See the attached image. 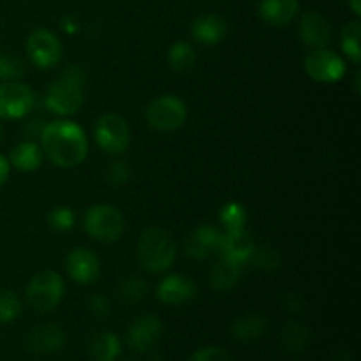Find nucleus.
<instances>
[{
    "instance_id": "obj_1",
    "label": "nucleus",
    "mask_w": 361,
    "mask_h": 361,
    "mask_svg": "<svg viewBox=\"0 0 361 361\" xmlns=\"http://www.w3.org/2000/svg\"><path fill=\"white\" fill-rule=\"evenodd\" d=\"M42 154L59 168H74L87 159L88 140L85 130L71 120H55L42 127Z\"/></svg>"
},
{
    "instance_id": "obj_2",
    "label": "nucleus",
    "mask_w": 361,
    "mask_h": 361,
    "mask_svg": "<svg viewBox=\"0 0 361 361\" xmlns=\"http://www.w3.org/2000/svg\"><path fill=\"white\" fill-rule=\"evenodd\" d=\"M176 242L166 229L148 228L137 240V261L148 274L169 270L176 259Z\"/></svg>"
},
{
    "instance_id": "obj_3",
    "label": "nucleus",
    "mask_w": 361,
    "mask_h": 361,
    "mask_svg": "<svg viewBox=\"0 0 361 361\" xmlns=\"http://www.w3.org/2000/svg\"><path fill=\"white\" fill-rule=\"evenodd\" d=\"M66 295L62 275L53 270H44L34 275L27 286V302L35 312L48 314L55 310Z\"/></svg>"
},
{
    "instance_id": "obj_4",
    "label": "nucleus",
    "mask_w": 361,
    "mask_h": 361,
    "mask_svg": "<svg viewBox=\"0 0 361 361\" xmlns=\"http://www.w3.org/2000/svg\"><path fill=\"white\" fill-rule=\"evenodd\" d=\"M85 231L101 243H111L122 236L126 219L113 204H95L85 215Z\"/></svg>"
},
{
    "instance_id": "obj_5",
    "label": "nucleus",
    "mask_w": 361,
    "mask_h": 361,
    "mask_svg": "<svg viewBox=\"0 0 361 361\" xmlns=\"http://www.w3.org/2000/svg\"><path fill=\"white\" fill-rule=\"evenodd\" d=\"M148 126L155 130L171 133L178 130L187 120V106L175 95H161L147 106L145 111Z\"/></svg>"
},
{
    "instance_id": "obj_6",
    "label": "nucleus",
    "mask_w": 361,
    "mask_h": 361,
    "mask_svg": "<svg viewBox=\"0 0 361 361\" xmlns=\"http://www.w3.org/2000/svg\"><path fill=\"white\" fill-rule=\"evenodd\" d=\"M94 137L99 148L106 154H122L130 143V130L126 118L116 113H104L94 126Z\"/></svg>"
},
{
    "instance_id": "obj_7",
    "label": "nucleus",
    "mask_w": 361,
    "mask_h": 361,
    "mask_svg": "<svg viewBox=\"0 0 361 361\" xmlns=\"http://www.w3.org/2000/svg\"><path fill=\"white\" fill-rule=\"evenodd\" d=\"M83 87L85 85L60 76L59 80L53 81V83L49 85L48 90H46V108L60 116L74 115V113L83 106Z\"/></svg>"
},
{
    "instance_id": "obj_8",
    "label": "nucleus",
    "mask_w": 361,
    "mask_h": 361,
    "mask_svg": "<svg viewBox=\"0 0 361 361\" xmlns=\"http://www.w3.org/2000/svg\"><path fill=\"white\" fill-rule=\"evenodd\" d=\"M35 101L37 95L28 85L18 80L0 83V118H23L34 109Z\"/></svg>"
},
{
    "instance_id": "obj_9",
    "label": "nucleus",
    "mask_w": 361,
    "mask_h": 361,
    "mask_svg": "<svg viewBox=\"0 0 361 361\" xmlns=\"http://www.w3.org/2000/svg\"><path fill=\"white\" fill-rule=\"evenodd\" d=\"M305 73L317 83H335L345 74V62L338 53L328 48H316L305 56Z\"/></svg>"
},
{
    "instance_id": "obj_10",
    "label": "nucleus",
    "mask_w": 361,
    "mask_h": 361,
    "mask_svg": "<svg viewBox=\"0 0 361 361\" xmlns=\"http://www.w3.org/2000/svg\"><path fill=\"white\" fill-rule=\"evenodd\" d=\"M27 53L34 66L39 69H49L62 59V42L51 30L37 28L28 35Z\"/></svg>"
},
{
    "instance_id": "obj_11",
    "label": "nucleus",
    "mask_w": 361,
    "mask_h": 361,
    "mask_svg": "<svg viewBox=\"0 0 361 361\" xmlns=\"http://www.w3.org/2000/svg\"><path fill=\"white\" fill-rule=\"evenodd\" d=\"M162 331H164V324L155 314H143L134 319V323L127 330V345L136 353H147L157 344L159 338L162 337Z\"/></svg>"
},
{
    "instance_id": "obj_12",
    "label": "nucleus",
    "mask_w": 361,
    "mask_h": 361,
    "mask_svg": "<svg viewBox=\"0 0 361 361\" xmlns=\"http://www.w3.org/2000/svg\"><path fill=\"white\" fill-rule=\"evenodd\" d=\"M66 268L69 277L78 284H94L101 275V264H99V257L94 250L87 249V247H78V249L71 250L67 256Z\"/></svg>"
},
{
    "instance_id": "obj_13",
    "label": "nucleus",
    "mask_w": 361,
    "mask_h": 361,
    "mask_svg": "<svg viewBox=\"0 0 361 361\" xmlns=\"http://www.w3.org/2000/svg\"><path fill=\"white\" fill-rule=\"evenodd\" d=\"M66 341V331L59 324L48 323L32 328L25 338V345L34 355H51V353L60 351Z\"/></svg>"
},
{
    "instance_id": "obj_14",
    "label": "nucleus",
    "mask_w": 361,
    "mask_h": 361,
    "mask_svg": "<svg viewBox=\"0 0 361 361\" xmlns=\"http://www.w3.org/2000/svg\"><path fill=\"white\" fill-rule=\"evenodd\" d=\"M298 34L303 44L310 46L314 49L326 48L330 44L331 37H334V27L323 14L316 13V11H309L300 20Z\"/></svg>"
},
{
    "instance_id": "obj_15",
    "label": "nucleus",
    "mask_w": 361,
    "mask_h": 361,
    "mask_svg": "<svg viewBox=\"0 0 361 361\" xmlns=\"http://www.w3.org/2000/svg\"><path fill=\"white\" fill-rule=\"evenodd\" d=\"M254 240L245 229L238 231H224L215 252L221 256V259L233 261V263L245 264L249 261L250 254L254 250Z\"/></svg>"
},
{
    "instance_id": "obj_16",
    "label": "nucleus",
    "mask_w": 361,
    "mask_h": 361,
    "mask_svg": "<svg viewBox=\"0 0 361 361\" xmlns=\"http://www.w3.org/2000/svg\"><path fill=\"white\" fill-rule=\"evenodd\" d=\"M196 284L187 275H169L162 279L157 288V298L164 305H183L196 296Z\"/></svg>"
},
{
    "instance_id": "obj_17",
    "label": "nucleus",
    "mask_w": 361,
    "mask_h": 361,
    "mask_svg": "<svg viewBox=\"0 0 361 361\" xmlns=\"http://www.w3.org/2000/svg\"><path fill=\"white\" fill-rule=\"evenodd\" d=\"M221 236L222 231L215 226H201L187 236L183 250L192 259H204L217 250Z\"/></svg>"
},
{
    "instance_id": "obj_18",
    "label": "nucleus",
    "mask_w": 361,
    "mask_h": 361,
    "mask_svg": "<svg viewBox=\"0 0 361 361\" xmlns=\"http://www.w3.org/2000/svg\"><path fill=\"white\" fill-rule=\"evenodd\" d=\"M194 39L201 44L214 46L219 44L222 39L228 34V25H226L224 18L217 16V14H201L192 21L190 27Z\"/></svg>"
},
{
    "instance_id": "obj_19",
    "label": "nucleus",
    "mask_w": 361,
    "mask_h": 361,
    "mask_svg": "<svg viewBox=\"0 0 361 361\" xmlns=\"http://www.w3.org/2000/svg\"><path fill=\"white\" fill-rule=\"evenodd\" d=\"M300 11L298 0H261L259 18L271 27H286Z\"/></svg>"
},
{
    "instance_id": "obj_20",
    "label": "nucleus",
    "mask_w": 361,
    "mask_h": 361,
    "mask_svg": "<svg viewBox=\"0 0 361 361\" xmlns=\"http://www.w3.org/2000/svg\"><path fill=\"white\" fill-rule=\"evenodd\" d=\"M42 159H44V154H42V148L37 143H34V141H23V143L16 145L11 150L9 164L14 166L18 171L30 173L41 168Z\"/></svg>"
},
{
    "instance_id": "obj_21",
    "label": "nucleus",
    "mask_w": 361,
    "mask_h": 361,
    "mask_svg": "<svg viewBox=\"0 0 361 361\" xmlns=\"http://www.w3.org/2000/svg\"><path fill=\"white\" fill-rule=\"evenodd\" d=\"M268 331V321L257 314H247V316L238 317L233 323L231 334L236 341L240 342H254L257 338L264 337Z\"/></svg>"
},
{
    "instance_id": "obj_22",
    "label": "nucleus",
    "mask_w": 361,
    "mask_h": 361,
    "mask_svg": "<svg viewBox=\"0 0 361 361\" xmlns=\"http://www.w3.org/2000/svg\"><path fill=\"white\" fill-rule=\"evenodd\" d=\"M243 264L233 263V261L221 259L214 264L210 271V286L215 291H229L235 288L242 279Z\"/></svg>"
},
{
    "instance_id": "obj_23",
    "label": "nucleus",
    "mask_w": 361,
    "mask_h": 361,
    "mask_svg": "<svg viewBox=\"0 0 361 361\" xmlns=\"http://www.w3.org/2000/svg\"><path fill=\"white\" fill-rule=\"evenodd\" d=\"M120 349V338L115 334H109V331H102V334L94 335L88 342V353L94 360L97 361H115L118 358Z\"/></svg>"
},
{
    "instance_id": "obj_24",
    "label": "nucleus",
    "mask_w": 361,
    "mask_h": 361,
    "mask_svg": "<svg viewBox=\"0 0 361 361\" xmlns=\"http://www.w3.org/2000/svg\"><path fill=\"white\" fill-rule=\"evenodd\" d=\"M282 342L289 353L300 355V353L305 351L310 342L309 328L298 321H291V323L286 324L284 331H282Z\"/></svg>"
},
{
    "instance_id": "obj_25",
    "label": "nucleus",
    "mask_w": 361,
    "mask_h": 361,
    "mask_svg": "<svg viewBox=\"0 0 361 361\" xmlns=\"http://www.w3.org/2000/svg\"><path fill=\"white\" fill-rule=\"evenodd\" d=\"M168 63L176 73H185V71L192 69L196 63V51L189 42H175L168 53Z\"/></svg>"
},
{
    "instance_id": "obj_26",
    "label": "nucleus",
    "mask_w": 361,
    "mask_h": 361,
    "mask_svg": "<svg viewBox=\"0 0 361 361\" xmlns=\"http://www.w3.org/2000/svg\"><path fill=\"white\" fill-rule=\"evenodd\" d=\"M361 25L360 21H351L342 28V49L353 63L361 60Z\"/></svg>"
},
{
    "instance_id": "obj_27",
    "label": "nucleus",
    "mask_w": 361,
    "mask_h": 361,
    "mask_svg": "<svg viewBox=\"0 0 361 361\" xmlns=\"http://www.w3.org/2000/svg\"><path fill=\"white\" fill-rule=\"evenodd\" d=\"M118 295L126 305H136L147 296V282L140 277H127L120 282Z\"/></svg>"
},
{
    "instance_id": "obj_28",
    "label": "nucleus",
    "mask_w": 361,
    "mask_h": 361,
    "mask_svg": "<svg viewBox=\"0 0 361 361\" xmlns=\"http://www.w3.org/2000/svg\"><path fill=\"white\" fill-rule=\"evenodd\" d=\"M219 219L226 231H238V229H245L247 210L240 203H228L219 212Z\"/></svg>"
},
{
    "instance_id": "obj_29",
    "label": "nucleus",
    "mask_w": 361,
    "mask_h": 361,
    "mask_svg": "<svg viewBox=\"0 0 361 361\" xmlns=\"http://www.w3.org/2000/svg\"><path fill=\"white\" fill-rule=\"evenodd\" d=\"M21 314V300L11 289H0V323H13Z\"/></svg>"
},
{
    "instance_id": "obj_30",
    "label": "nucleus",
    "mask_w": 361,
    "mask_h": 361,
    "mask_svg": "<svg viewBox=\"0 0 361 361\" xmlns=\"http://www.w3.org/2000/svg\"><path fill=\"white\" fill-rule=\"evenodd\" d=\"M249 261H252L254 267L261 270H277L281 267V254L274 247H254Z\"/></svg>"
},
{
    "instance_id": "obj_31",
    "label": "nucleus",
    "mask_w": 361,
    "mask_h": 361,
    "mask_svg": "<svg viewBox=\"0 0 361 361\" xmlns=\"http://www.w3.org/2000/svg\"><path fill=\"white\" fill-rule=\"evenodd\" d=\"M25 74V66L14 56L0 55V83L2 81H16Z\"/></svg>"
},
{
    "instance_id": "obj_32",
    "label": "nucleus",
    "mask_w": 361,
    "mask_h": 361,
    "mask_svg": "<svg viewBox=\"0 0 361 361\" xmlns=\"http://www.w3.org/2000/svg\"><path fill=\"white\" fill-rule=\"evenodd\" d=\"M48 222L56 231H69L74 226V214L67 207H56L49 212Z\"/></svg>"
},
{
    "instance_id": "obj_33",
    "label": "nucleus",
    "mask_w": 361,
    "mask_h": 361,
    "mask_svg": "<svg viewBox=\"0 0 361 361\" xmlns=\"http://www.w3.org/2000/svg\"><path fill=\"white\" fill-rule=\"evenodd\" d=\"M189 361H233V358L221 348H201L190 356Z\"/></svg>"
},
{
    "instance_id": "obj_34",
    "label": "nucleus",
    "mask_w": 361,
    "mask_h": 361,
    "mask_svg": "<svg viewBox=\"0 0 361 361\" xmlns=\"http://www.w3.org/2000/svg\"><path fill=\"white\" fill-rule=\"evenodd\" d=\"M108 178H109V182L115 183V185H122V183H126L127 180L130 178L129 164L123 161L113 162L108 169Z\"/></svg>"
},
{
    "instance_id": "obj_35",
    "label": "nucleus",
    "mask_w": 361,
    "mask_h": 361,
    "mask_svg": "<svg viewBox=\"0 0 361 361\" xmlns=\"http://www.w3.org/2000/svg\"><path fill=\"white\" fill-rule=\"evenodd\" d=\"M88 309L94 316L104 317L109 314V302L104 296H92L90 302H88Z\"/></svg>"
},
{
    "instance_id": "obj_36",
    "label": "nucleus",
    "mask_w": 361,
    "mask_h": 361,
    "mask_svg": "<svg viewBox=\"0 0 361 361\" xmlns=\"http://www.w3.org/2000/svg\"><path fill=\"white\" fill-rule=\"evenodd\" d=\"M9 171H11V164L4 155H0V187L7 182L9 178Z\"/></svg>"
},
{
    "instance_id": "obj_37",
    "label": "nucleus",
    "mask_w": 361,
    "mask_h": 361,
    "mask_svg": "<svg viewBox=\"0 0 361 361\" xmlns=\"http://www.w3.org/2000/svg\"><path fill=\"white\" fill-rule=\"evenodd\" d=\"M349 6H351L353 13H355L356 16H360V14H361V0H349Z\"/></svg>"
},
{
    "instance_id": "obj_38",
    "label": "nucleus",
    "mask_w": 361,
    "mask_h": 361,
    "mask_svg": "<svg viewBox=\"0 0 361 361\" xmlns=\"http://www.w3.org/2000/svg\"><path fill=\"white\" fill-rule=\"evenodd\" d=\"M334 361H353V358L349 355H338Z\"/></svg>"
},
{
    "instance_id": "obj_39",
    "label": "nucleus",
    "mask_w": 361,
    "mask_h": 361,
    "mask_svg": "<svg viewBox=\"0 0 361 361\" xmlns=\"http://www.w3.org/2000/svg\"><path fill=\"white\" fill-rule=\"evenodd\" d=\"M0 140H2V123H0Z\"/></svg>"
},
{
    "instance_id": "obj_40",
    "label": "nucleus",
    "mask_w": 361,
    "mask_h": 361,
    "mask_svg": "<svg viewBox=\"0 0 361 361\" xmlns=\"http://www.w3.org/2000/svg\"><path fill=\"white\" fill-rule=\"evenodd\" d=\"M126 361H134V360H126Z\"/></svg>"
}]
</instances>
